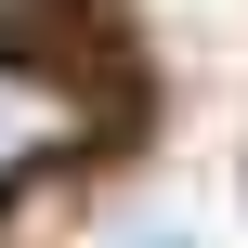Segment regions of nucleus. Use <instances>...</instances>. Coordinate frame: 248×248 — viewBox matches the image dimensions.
<instances>
[{
	"mask_svg": "<svg viewBox=\"0 0 248 248\" xmlns=\"http://www.w3.org/2000/svg\"><path fill=\"white\" fill-rule=\"evenodd\" d=\"M78 131H92V92L39 52H0V196L39 183L52 157H78Z\"/></svg>",
	"mask_w": 248,
	"mask_h": 248,
	"instance_id": "nucleus-1",
	"label": "nucleus"
},
{
	"mask_svg": "<svg viewBox=\"0 0 248 248\" xmlns=\"http://www.w3.org/2000/svg\"><path fill=\"white\" fill-rule=\"evenodd\" d=\"M0 13H13V0H0Z\"/></svg>",
	"mask_w": 248,
	"mask_h": 248,
	"instance_id": "nucleus-2",
	"label": "nucleus"
}]
</instances>
